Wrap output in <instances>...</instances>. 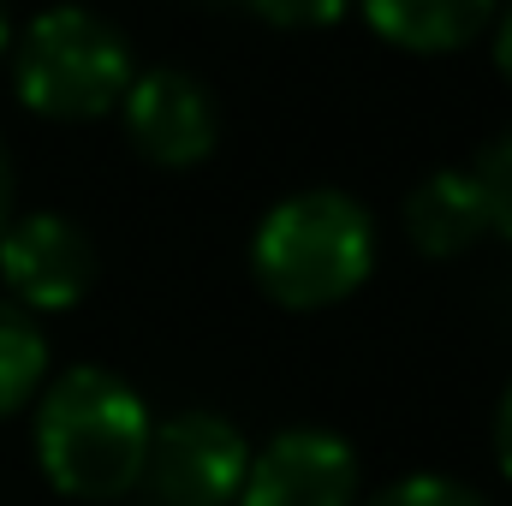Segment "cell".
Returning <instances> with one entry per match:
<instances>
[{
	"instance_id": "cell-11",
	"label": "cell",
	"mask_w": 512,
	"mask_h": 506,
	"mask_svg": "<svg viewBox=\"0 0 512 506\" xmlns=\"http://www.w3.org/2000/svg\"><path fill=\"white\" fill-rule=\"evenodd\" d=\"M471 173H477V191H483V209H489V233L512 239V131L477 155Z\"/></svg>"
},
{
	"instance_id": "cell-9",
	"label": "cell",
	"mask_w": 512,
	"mask_h": 506,
	"mask_svg": "<svg viewBox=\"0 0 512 506\" xmlns=\"http://www.w3.org/2000/svg\"><path fill=\"white\" fill-rule=\"evenodd\" d=\"M501 0H364L370 30L405 54H453L495 24Z\"/></svg>"
},
{
	"instance_id": "cell-1",
	"label": "cell",
	"mask_w": 512,
	"mask_h": 506,
	"mask_svg": "<svg viewBox=\"0 0 512 506\" xmlns=\"http://www.w3.org/2000/svg\"><path fill=\"white\" fill-rule=\"evenodd\" d=\"M155 417L137 387L114 370L78 364L36 399V459L42 477L72 501H120L143 483Z\"/></svg>"
},
{
	"instance_id": "cell-12",
	"label": "cell",
	"mask_w": 512,
	"mask_h": 506,
	"mask_svg": "<svg viewBox=\"0 0 512 506\" xmlns=\"http://www.w3.org/2000/svg\"><path fill=\"white\" fill-rule=\"evenodd\" d=\"M364 506H489L477 489H465V483H453V477H435V471H417V477H399V483H387L376 501Z\"/></svg>"
},
{
	"instance_id": "cell-8",
	"label": "cell",
	"mask_w": 512,
	"mask_h": 506,
	"mask_svg": "<svg viewBox=\"0 0 512 506\" xmlns=\"http://www.w3.org/2000/svg\"><path fill=\"white\" fill-rule=\"evenodd\" d=\"M483 233H489V209L471 167H441L405 197V239L435 262L465 256Z\"/></svg>"
},
{
	"instance_id": "cell-16",
	"label": "cell",
	"mask_w": 512,
	"mask_h": 506,
	"mask_svg": "<svg viewBox=\"0 0 512 506\" xmlns=\"http://www.w3.org/2000/svg\"><path fill=\"white\" fill-rule=\"evenodd\" d=\"M12 221V155H6V137H0V233Z\"/></svg>"
},
{
	"instance_id": "cell-14",
	"label": "cell",
	"mask_w": 512,
	"mask_h": 506,
	"mask_svg": "<svg viewBox=\"0 0 512 506\" xmlns=\"http://www.w3.org/2000/svg\"><path fill=\"white\" fill-rule=\"evenodd\" d=\"M495 453H501V471H507V483H512V387H507V399H501V411H495Z\"/></svg>"
},
{
	"instance_id": "cell-13",
	"label": "cell",
	"mask_w": 512,
	"mask_h": 506,
	"mask_svg": "<svg viewBox=\"0 0 512 506\" xmlns=\"http://www.w3.org/2000/svg\"><path fill=\"white\" fill-rule=\"evenodd\" d=\"M256 18H268L274 30H328L346 18L352 0H251Z\"/></svg>"
},
{
	"instance_id": "cell-3",
	"label": "cell",
	"mask_w": 512,
	"mask_h": 506,
	"mask_svg": "<svg viewBox=\"0 0 512 506\" xmlns=\"http://www.w3.org/2000/svg\"><path fill=\"white\" fill-rule=\"evenodd\" d=\"M131 84L126 36L90 6H48L24 24L12 48V96L36 120H102Z\"/></svg>"
},
{
	"instance_id": "cell-15",
	"label": "cell",
	"mask_w": 512,
	"mask_h": 506,
	"mask_svg": "<svg viewBox=\"0 0 512 506\" xmlns=\"http://www.w3.org/2000/svg\"><path fill=\"white\" fill-rule=\"evenodd\" d=\"M495 66H501V78L512 84V6L501 12V24H495Z\"/></svg>"
},
{
	"instance_id": "cell-7",
	"label": "cell",
	"mask_w": 512,
	"mask_h": 506,
	"mask_svg": "<svg viewBox=\"0 0 512 506\" xmlns=\"http://www.w3.org/2000/svg\"><path fill=\"white\" fill-rule=\"evenodd\" d=\"M358 459L334 429H280L262 453H251L239 506H352Z\"/></svg>"
},
{
	"instance_id": "cell-5",
	"label": "cell",
	"mask_w": 512,
	"mask_h": 506,
	"mask_svg": "<svg viewBox=\"0 0 512 506\" xmlns=\"http://www.w3.org/2000/svg\"><path fill=\"white\" fill-rule=\"evenodd\" d=\"M120 114H126V137L131 149L155 167H197L215 155V137H221V114H215V96L179 72V66H149V72H131L126 96H120Z\"/></svg>"
},
{
	"instance_id": "cell-17",
	"label": "cell",
	"mask_w": 512,
	"mask_h": 506,
	"mask_svg": "<svg viewBox=\"0 0 512 506\" xmlns=\"http://www.w3.org/2000/svg\"><path fill=\"white\" fill-rule=\"evenodd\" d=\"M6 48H12V18H6V0H0V60H6Z\"/></svg>"
},
{
	"instance_id": "cell-6",
	"label": "cell",
	"mask_w": 512,
	"mask_h": 506,
	"mask_svg": "<svg viewBox=\"0 0 512 506\" xmlns=\"http://www.w3.org/2000/svg\"><path fill=\"white\" fill-rule=\"evenodd\" d=\"M0 280L18 310H72L96 286V245L72 215H24L0 233Z\"/></svg>"
},
{
	"instance_id": "cell-10",
	"label": "cell",
	"mask_w": 512,
	"mask_h": 506,
	"mask_svg": "<svg viewBox=\"0 0 512 506\" xmlns=\"http://www.w3.org/2000/svg\"><path fill=\"white\" fill-rule=\"evenodd\" d=\"M42 376H48V340H42L36 316L18 310L12 298H0V417L24 411Z\"/></svg>"
},
{
	"instance_id": "cell-4",
	"label": "cell",
	"mask_w": 512,
	"mask_h": 506,
	"mask_svg": "<svg viewBox=\"0 0 512 506\" xmlns=\"http://www.w3.org/2000/svg\"><path fill=\"white\" fill-rule=\"evenodd\" d=\"M251 471V441L221 411H179L149 435L143 489L161 506H227Z\"/></svg>"
},
{
	"instance_id": "cell-2",
	"label": "cell",
	"mask_w": 512,
	"mask_h": 506,
	"mask_svg": "<svg viewBox=\"0 0 512 506\" xmlns=\"http://www.w3.org/2000/svg\"><path fill=\"white\" fill-rule=\"evenodd\" d=\"M376 268V221L346 191L280 197L251 239V274L280 310H328Z\"/></svg>"
}]
</instances>
